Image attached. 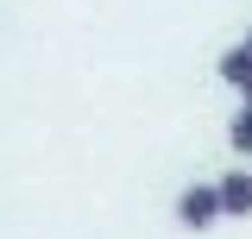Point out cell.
I'll return each mask as SVG.
<instances>
[{
    "mask_svg": "<svg viewBox=\"0 0 252 239\" xmlns=\"http://www.w3.org/2000/svg\"><path fill=\"white\" fill-rule=\"evenodd\" d=\"M220 76H227L233 89H246V82H252V57H246V44H233V51L220 57Z\"/></svg>",
    "mask_w": 252,
    "mask_h": 239,
    "instance_id": "3",
    "label": "cell"
},
{
    "mask_svg": "<svg viewBox=\"0 0 252 239\" xmlns=\"http://www.w3.org/2000/svg\"><path fill=\"white\" fill-rule=\"evenodd\" d=\"M246 57H252V38H246Z\"/></svg>",
    "mask_w": 252,
    "mask_h": 239,
    "instance_id": "6",
    "label": "cell"
},
{
    "mask_svg": "<svg viewBox=\"0 0 252 239\" xmlns=\"http://www.w3.org/2000/svg\"><path fill=\"white\" fill-rule=\"evenodd\" d=\"M227 139H233L240 151H252V107H246V114H233V126H227Z\"/></svg>",
    "mask_w": 252,
    "mask_h": 239,
    "instance_id": "4",
    "label": "cell"
},
{
    "mask_svg": "<svg viewBox=\"0 0 252 239\" xmlns=\"http://www.w3.org/2000/svg\"><path fill=\"white\" fill-rule=\"evenodd\" d=\"M246 107H252V82H246Z\"/></svg>",
    "mask_w": 252,
    "mask_h": 239,
    "instance_id": "5",
    "label": "cell"
},
{
    "mask_svg": "<svg viewBox=\"0 0 252 239\" xmlns=\"http://www.w3.org/2000/svg\"><path fill=\"white\" fill-rule=\"evenodd\" d=\"M215 202H220V214H252V177H246V170L220 177L215 182Z\"/></svg>",
    "mask_w": 252,
    "mask_h": 239,
    "instance_id": "2",
    "label": "cell"
},
{
    "mask_svg": "<svg viewBox=\"0 0 252 239\" xmlns=\"http://www.w3.org/2000/svg\"><path fill=\"white\" fill-rule=\"evenodd\" d=\"M177 220H183V227H195V233H202V227H215V220H220L215 182H195V189H183V195H177Z\"/></svg>",
    "mask_w": 252,
    "mask_h": 239,
    "instance_id": "1",
    "label": "cell"
}]
</instances>
